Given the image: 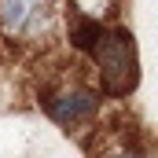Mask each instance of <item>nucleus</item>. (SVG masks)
Returning a JSON list of instances; mask_svg holds the SVG:
<instances>
[{
  "instance_id": "f257e3e1",
  "label": "nucleus",
  "mask_w": 158,
  "mask_h": 158,
  "mask_svg": "<svg viewBox=\"0 0 158 158\" xmlns=\"http://www.w3.org/2000/svg\"><path fill=\"white\" fill-rule=\"evenodd\" d=\"M103 88L92 81V74H81L77 66H63L37 85V107L66 132L92 129L103 114Z\"/></svg>"
},
{
  "instance_id": "f03ea898",
  "label": "nucleus",
  "mask_w": 158,
  "mask_h": 158,
  "mask_svg": "<svg viewBox=\"0 0 158 158\" xmlns=\"http://www.w3.org/2000/svg\"><path fill=\"white\" fill-rule=\"evenodd\" d=\"M88 59V74L92 81L103 88V96H129L140 81V59H136V40L125 26H103L99 40L92 44V52L85 55Z\"/></svg>"
},
{
  "instance_id": "7ed1b4c3",
  "label": "nucleus",
  "mask_w": 158,
  "mask_h": 158,
  "mask_svg": "<svg viewBox=\"0 0 158 158\" xmlns=\"http://www.w3.org/2000/svg\"><path fill=\"white\" fill-rule=\"evenodd\" d=\"M59 0H0V40L19 52H44L59 37Z\"/></svg>"
},
{
  "instance_id": "20e7f679",
  "label": "nucleus",
  "mask_w": 158,
  "mask_h": 158,
  "mask_svg": "<svg viewBox=\"0 0 158 158\" xmlns=\"http://www.w3.org/2000/svg\"><path fill=\"white\" fill-rule=\"evenodd\" d=\"M92 158H151V143L132 129H96Z\"/></svg>"
},
{
  "instance_id": "39448f33",
  "label": "nucleus",
  "mask_w": 158,
  "mask_h": 158,
  "mask_svg": "<svg viewBox=\"0 0 158 158\" xmlns=\"http://www.w3.org/2000/svg\"><path fill=\"white\" fill-rule=\"evenodd\" d=\"M99 33H103V22L77 19V15H70V22H66V44H70V52L81 55V59L92 52V44L99 40Z\"/></svg>"
},
{
  "instance_id": "423d86ee",
  "label": "nucleus",
  "mask_w": 158,
  "mask_h": 158,
  "mask_svg": "<svg viewBox=\"0 0 158 158\" xmlns=\"http://www.w3.org/2000/svg\"><path fill=\"white\" fill-rule=\"evenodd\" d=\"M66 7L77 19H92V22L110 26L118 19V11H121V0H66Z\"/></svg>"
}]
</instances>
